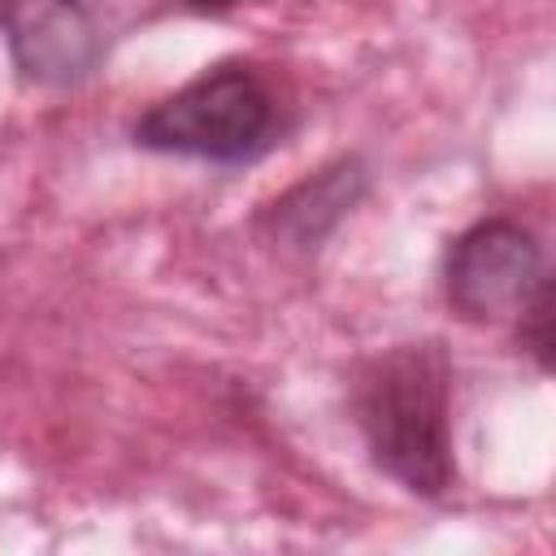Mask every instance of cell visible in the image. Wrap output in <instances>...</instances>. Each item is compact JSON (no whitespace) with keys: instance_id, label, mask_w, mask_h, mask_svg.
I'll list each match as a JSON object with an SVG mask.
<instances>
[{"instance_id":"obj_6","label":"cell","mask_w":556,"mask_h":556,"mask_svg":"<svg viewBox=\"0 0 556 556\" xmlns=\"http://www.w3.org/2000/svg\"><path fill=\"white\" fill-rule=\"evenodd\" d=\"M187 4H195V9H204V13H222V9H235L239 0H187Z\"/></svg>"},{"instance_id":"obj_4","label":"cell","mask_w":556,"mask_h":556,"mask_svg":"<svg viewBox=\"0 0 556 556\" xmlns=\"http://www.w3.org/2000/svg\"><path fill=\"white\" fill-rule=\"evenodd\" d=\"M0 22L30 83H78L100 56V30L78 0H0Z\"/></svg>"},{"instance_id":"obj_1","label":"cell","mask_w":556,"mask_h":556,"mask_svg":"<svg viewBox=\"0 0 556 556\" xmlns=\"http://www.w3.org/2000/svg\"><path fill=\"white\" fill-rule=\"evenodd\" d=\"M356 421L369 456L413 495L452 486V369L439 343H400L356 382Z\"/></svg>"},{"instance_id":"obj_5","label":"cell","mask_w":556,"mask_h":556,"mask_svg":"<svg viewBox=\"0 0 556 556\" xmlns=\"http://www.w3.org/2000/svg\"><path fill=\"white\" fill-rule=\"evenodd\" d=\"M517 321H521V343L539 356V365L547 369L552 365V282L543 278L539 282V291L526 300V308L517 313Z\"/></svg>"},{"instance_id":"obj_2","label":"cell","mask_w":556,"mask_h":556,"mask_svg":"<svg viewBox=\"0 0 556 556\" xmlns=\"http://www.w3.org/2000/svg\"><path fill=\"white\" fill-rule=\"evenodd\" d=\"M278 96L252 65H213L135 122V143L200 161H252L278 139Z\"/></svg>"},{"instance_id":"obj_3","label":"cell","mask_w":556,"mask_h":556,"mask_svg":"<svg viewBox=\"0 0 556 556\" xmlns=\"http://www.w3.org/2000/svg\"><path fill=\"white\" fill-rule=\"evenodd\" d=\"M543 278L547 274H543L539 239L508 217H491V222L469 226L447 248V261H443L447 304L465 321L517 317Z\"/></svg>"}]
</instances>
